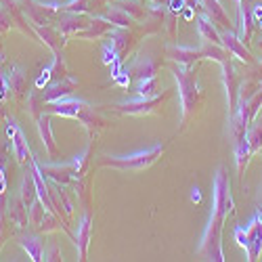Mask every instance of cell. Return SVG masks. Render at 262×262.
<instances>
[{
    "label": "cell",
    "mask_w": 262,
    "mask_h": 262,
    "mask_svg": "<svg viewBox=\"0 0 262 262\" xmlns=\"http://www.w3.org/2000/svg\"><path fill=\"white\" fill-rule=\"evenodd\" d=\"M198 32L202 36L204 42H212V45H223V38L218 34L216 26L212 24V19L204 13V15H198Z\"/></svg>",
    "instance_id": "obj_23"
},
{
    "label": "cell",
    "mask_w": 262,
    "mask_h": 262,
    "mask_svg": "<svg viewBox=\"0 0 262 262\" xmlns=\"http://www.w3.org/2000/svg\"><path fill=\"white\" fill-rule=\"evenodd\" d=\"M174 78L179 84V93H181V103H183V122L200 107L202 103V91L198 86V74L191 68H174L172 70Z\"/></svg>",
    "instance_id": "obj_3"
},
{
    "label": "cell",
    "mask_w": 262,
    "mask_h": 262,
    "mask_svg": "<svg viewBox=\"0 0 262 262\" xmlns=\"http://www.w3.org/2000/svg\"><path fill=\"white\" fill-rule=\"evenodd\" d=\"M103 19H107L109 24H114V26H118V28H130L135 24V19L130 17L126 11H122V9H118V7H112V9H107L103 15H101Z\"/></svg>",
    "instance_id": "obj_29"
},
{
    "label": "cell",
    "mask_w": 262,
    "mask_h": 262,
    "mask_svg": "<svg viewBox=\"0 0 262 262\" xmlns=\"http://www.w3.org/2000/svg\"><path fill=\"white\" fill-rule=\"evenodd\" d=\"M45 260H61V252H59V248L53 246L49 252L45 250Z\"/></svg>",
    "instance_id": "obj_38"
},
{
    "label": "cell",
    "mask_w": 262,
    "mask_h": 262,
    "mask_svg": "<svg viewBox=\"0 0 262 262\" xmlns=\"http://www.w3.org/2000/svg\"><path fill=\"white\" fill-rule=\"evenodd\" d=\"M21 200H24V204L28 206V208H32L34 204H36V195H38V191H36V181H34V172H32V168H30V172H26V177H24V181H21Z\"/></svg>",
    "instance_id": "obj_26"
},
{
    "label": "cell",
    "mask_w": 262,
    "mask_h": 262,
    "mask_svg": "<svg viewBox=\"0 0 262 262\" xmlns=\"http://www.w3.org/2000/svg\"><path fill=\"white\" fill-rule=\"evenodd\" d=\"M7 80H9V86H11V91L21 97L26 91H28V76H26V70L21 68V65H11V72L5 74Z\"/></svg>",
    "instance_id": "obj_24"
},
{
    "label": "cell",
    "mask_w": 262,
    "mask_h": 262,
    "mask_svg": "<svg viewBox=\"0 0 262 262\" xmlns=\"http://www.w3.org/2000/svg\"><path fill=\"white\" fill-rule=\"evenodd\" d=\"M258 218H260V223H262V208H258V214H256Z\"/></svg>",
    "instance_id": "obj_41"
},
{
    "label": "cell",
    "mask_w": 262,
    "mask_h": 262,
    "mask_svg": "<svg viewBox=\"0 0 262 262\" xmlns=\"http://www.w3.org/2000/svg\"><path fill=\"white\" fill-rule=\"evenodd\" d=\"M21 11L32 21V26H49L57 17V9L53 5H42L38 0H24L21 3Z\"/></svg>",
    "instance_id": "obj_6"
},
{
    "label": "cell",
    "mask_w": 262,
    "mask_h": 262,
    "mask_svg": "<svg viewBox=\"0 0 262 262\" xmlns=\"http://www.w3.org/2000/svg\"><path fill=\"white\" fill-rule=\"evenodd\" d=\"M248 147H250V156L262 149V124H256L254 128L248 130Z\"/></svg>",
    "instance_id": "obj_34"
},
{
    "label": "cell",
    "mask_w": 262,
    "mask_h": 262,
    "mask_svg": "<svg viewBox=\"0 0 262 262\" xmlns=\"http://www.w3.org/2000/svg\"><path fill=\"white\" fill-rule=\"evenodd\" d=\"M7 118V112H5V105H3V101H0V120H5Z\"/></svg>",
    "instance_id": "obj_40"
},
{
    "label": "cell",
    "mask_w": 262,
    "mask_h": 262,
    "mask_svg": "<svg viewBox=\"0 0 262 262\" xmlns=\"http://www.w3.org/2000/svg\"><path fill=\"white\" fill-rule=\"evenodd\" d=\"M0 11H3V5H0Z\"/></svg>",
    "instance_id": "obj_43"
},
{
    "label": "cell",
    "mask_w": 262,
    "mask_h": 262,
    "mask_svg": "<svg viewBox=\"0 0 262 262\" xmlns=\"http://www.w3.org/2000/svg\"><path fill=\"white\" fill-rule=\"evenodd\" d=\"M38 130H40V139H42V145L49 151L51 156L57 154V143H55V137H53V130H51V116L49 114H42L38 118Z\"/></svg>",
    "instance_id": "obj_25"
},
{
    "label": "cell",
    "mask_w": 262,
    "mask_h": 262,
    "mask_svg": "<svg viewBox=\"0 0 262 262\" xmlns=\"http://www.w3.org/2000/svg\"><path fill=\"white\" fill-rule=\"evenodd\" d=\"M114 28H116V26L109 24L107 19H103V17H93L91 24H89V28L82 30V32H78L76 36H80V38H84V40H97V38L107 36Z\"/></svg>",
    "instance_id": "obj_19"
},
{
    "label": "cell",
    "mask_w": 262,
    "mask_h": 262,
    "mask_svg": "<svg viewBox=\"0 0 262 262\" xmlns=\"http://www.w3.org/2000/svg\"><path fill=\"white\" fill-rule=\"evenodd\" d=\"M7 135L11 139V149H13V156L17 158V162H30L32 160V151H30V145L26 141V135L24 130L17 126L15 120H7Z\"/></svg>",
    "instance_id": "obj_7"
},
{
    "label": "cell",
    "mask_w": 262,
    "mask_h": 262,
    "mask_svg": "<svg viewBox=\"0 0 262 262\" xmlns=\"http://www.w3.org/2000/svg\"><path fill=\"white\" fill-rule=\"evenodd\" d=\"M130 74H133L137 80H145V78H154L158 74V63L154 59H139L135 65H133V70H130Z\"/></svg>",
    "instance_id": "obj_27"
},
{
    "label": "cell",
    "mask_w": 262,
    "mask_h": 262,
    "mask_svg": "<svg viewBox=\"0 0 262 262\" xmlns=\"http://www.w3.org/2000/svg\"><path fill=\"white\" fill-rule=\"evenodd\" d=\"M57 225H59V223H57V218L51 214V210H47V214L42 216V221H40V225H38V227H40L42 231H55V229H57Z\"/></svg>",
    "instance_id": "obj_35"
},
{
    "label": "cell",
    "mask_w": 262,
    "mask_h": 262,
    "mask_svg": "<svg viewBox=\"0 0 262 262\" xmlns=\"http://www.w3.org/2000/svg\"><path fill=\"white\" fill-rule=\"evenodd\" d=\"M212 198H214V204H212L214 208H212V214H210L208 229L204 233V242L200 246V254L204 258H208V260L223 262L225 256H223V248H221V231H223V225H225L227 212L233 210L229 174L225 172V168H218V172H216Z\"/></svg>",
    "instance_id": "obj_1"
},
{
    "label": "cell",
    "mask_w": 262,
    "mask_h": 262,
    "mask_svg": "<svg viewBox=\"0 0 262 262\" xmlns=\"http://www.w3.org/2000/svg\"><path fill=\"white\" fill-rule=\"evenodd\" d=\"M89 24H91V19H86L84 13H70L65 19L59 21L57 30L61 34H65V36H70V34H78V32L86 30V28H89Z\"/></svg>",
    "instance_id": "obj_18"
},
{
    "label": "cell",
    "mask_w": 262,
    "mask_h": 262,
    "mask_svg": "<svg viewBox=\"0 0 262 262\" xmlns=\"http://www.w3.org/2000/svg\"><path fill=\"white\" fill-rule=\"evenodd\" d=\"M107 38L112 40V47H114V51H116V55L120 57V59H124L126 55H128V51L133 49V45H135V38H133V34L128 32V28H114L112 32L107 34Z\"/></svg>",
    "instance_id": "obj_13"
},
{
    "label": "cell",
    "mask_w": 262,
    "mask_h": 262,
    "mask_svg": "<svg viewBox=\"0 0 262 262\" xmlns=\"http://www.w3.org/2000/svg\"><path fill=\"white\" fill-rule=\"evenodd\" d=\"M202 9L212 19L214 26L223 28V30H231V21H229V17L225 13V7L218 3V0H202Z\"/></svg>",
    "instance_id": "obj_15"
},
{
    "label": "cell",
    "mask_w": 262,
    "mask_h": 262,
    "mask_svg": "<svg viewBox=\"0 0 262 262\" xmlns=\"http://www.w3.org/2000/svg\"><path fill=\"white\" fill-rule=\"evenodd\" d=\"M91 216L86 214L82 221H80V225H78V233H76V248H78V256H80V260H84L86 258V250H89V244H91Z\"/></svg>",
    "instance_id": "obj_21"
},
{
    "label": "cell",
    "mask_w": 262,
    "mask_h": 262,
    "mask_svg": "<svg viewBox=\"0 0 262 262\" xmlns=\"http://www.w3.org/2000/svg\"><path fill=\"white\" fill-rule=\"evenodd\" d=\"M80 122L86 126V128H89V133L93 135L95 133V130H99V128H103L105 126V122H103V118L95 112V107H91L89 103H86L84 105V109H82V112H80Z\"/></svg>",
    "instance_id": "obj_28"
},
{
    "label": "cell",
    "mask_w": 262,
    "mask_h": 262,
    "mask_svg": "<svg viewBox=\"0 0 262 262\" xmlns=\"http://www.w3.org/2000/svg\"><path fill=\"white\" fill-rule=\"evenodd\" d=\"M78 86V80L76 78H70V76H65L63 80H57V82H51L45 93H42V99H45V103H55L63 97H68L74 93V89Z\"/></svg>",
    "instance_id": "obj_11"
},
{
    "label": "cell",
    "mask_w": 262,
    "mask_h": 262,
    "mask_svg": "<svg viewBox=\"0 0 262 262\" xmlns=\"http://www.w3.org/2000/svg\"><path fill=\"white\" fill-rule=\"evenodd\" d=\"M254 24L262 26V5H256L254 7Z\"/></svg>",
    "instance_id": "obj_39"
},
{
    "label": "cell",
    "mask_w": 262,
    "mask_h": 262,
    "mask_svg": "<svg viewBox=\"0 0 262 262\" xmlns=\"http://www.w3.org/2000/svg\"><path fill=\"white\" fill-rule=\"evenodd\" d=\"M116 59H120L118 55H116V51H114V47L112 45H103V63H107V65H112Z\"/></svg>",
    "instance_id": "obj_36"
},
{
    "label": "cell",
    "mask_w": 262,
    "mask_h": 262,
    "mask_svg": "<svg viewBox=\"0 0 262 262\" xmlns=\"http://www.w3.org/2000/svg\"><path fill=\"white\" fill-rule=\"evenodd\" d=\"M137 93L141 97H158V80L156 76L154 78H145V80H139L137 82Z\"/></svg>",
    "instance_id": "obj_33"
},
{
    "label": "cell",
    "mask_w": 262,
    "mask_h": 262,
    "mask_svg": "<svg viewBox=\"0 0 262 262\" xmlns=\"http://www.w3.org/2000/svg\"><path fill=\"white\" fill-rule=\"evenodd\" d=\"M7 216H9V221L15 223L17 227H26L28 225V221H30V208L24 204L21 195L11 198V202L7 204Z\"/></svg>",
    "instance_id": "obj_17"
},
{
    "label": "cell",
    "mask_w": 262,
    "mask_h": 262,
    "mask_svg": "<svg viewBox=\"0 0 262 262\" xmlns=\"http://www.w3.org/2000/svg\"><path fill=\"white\" fill-rule=\"evenodd\" d=\"M51 105V109H49V114H57V116H68V118H78L80 116V112L84 109V105H86V101H82V99H74V97H63V99H59V101H55V103H49Z\"/></svg>",
    "instance_id": "obj_12"
},
{
    "label": "cell",
    "mask_w": 262,
    "mask_h": 262,
    "mask_svg": "<svg viewBox=\"0 0 262 262\" xmlns=\"http://www.w3.org/2000/svg\"><path fill=\"white\" fill-rule=\"evenodd\" d=\"M34 30H36L38 38H42V42H45V45H47L53 53H57V51L63 49V45H65V34H61L57 28H53V26H34Z\"/></svg>",
    "instance_id": "obj_16"
},
{
    "label": "cell",
    "mask_w": 262,
    "mask_h": 262,
    "mask_svg": "<svg viewBox=\"0 0 262 262\" xmlns=\"http://www.w3.org/2000/svg\"><path fill=\"white\" fill-rule=\"evenodd\" d=\"M19 246L28 252V256L34 262L45 260V244H42L40 237H36V235H21L19 237Z\"/></svg>",
    "instance_id": "obj_22"
},
{
    "label": "cell",
    "mask_w": 262,
    "mask_h": 262,
    "mask_svg": "<svg viewBox=\"0 0 262 262\" xmlns=\"http://www.w3.org/2000/svg\"><path fill=\"white\" fill-rule=\"evenodd\" d=\"M168 57L172 61H179L183 68H193L195 61L204 59L202 49H191V47H168Z\"/></svg>",
    "instance_id": "obj_14"
},
{
    "label": "cell",
    "mask_w": 262,
    "mask_h": 262,
    "mask_svg": "<svg viewBox=\"0 0 262 262\" xmlns=\"http://www.w3.org/2000/svg\"><path fill=\"white\" fill-rule=\"evenodd\" d=\"M235 3H237V5H242V3H244V0H235Z\"/></svg>",
    "instance_id": "obj_42"
},
{
    "label": "cell",
    "mask_w": 262,
    "mask_h": 262,
    "mask_svg": "<svg viewBox=\"0 0 262 262\" xmlns=\"http://www.w3.org/2000/svg\"><path fill=\"white\" fill-rule=\"evenodd\" d=\"M105 3V0H72L70 5L61 7L59 11L61 13H91L93 9L101 7Z\"/></svg>",
    "instance_id": "obj_30"
},
{
    "label": "cell",
    "mask_w": 262,
    "mask_h": 262,
    "mask_svg": "<svg viewBox=\"0 0 262 262\" xmlns=\"http://www.w3.org/2000/svg\"><path fill=\"white\" fill-rule=\"evenodd\" d=\"M166 99V95H158V97H141L139 99H128L124 103H116L112 105V109L120 116H145V114H151L156 112V107Z\"/></svg>",
    "instance_id": "obj_5"
},
{
    "label": "cell",
    "mask_w": 262,
    "mask_h": 262,
    "mask_svg": "<svg viewBox=\"0 0 262 262\" xmlns=\"http://www.w3.org/2000/svg\"><path fill=\"white\" fill-rule=\"evenodd\" d=\"M221 38H223V47H225L233 57H237L239 61H244V63H248V65H256V59H254L252 53L246 49V42H242V38H239L235 32L223 30Z\"/></svg>",
    "instance_id": "obj_8"
},
{
    "label": "cell",
    "mask_w": 262,
    "mask_h": 262,
    "mask_svg": "<svg viewBox=\"0 0 262 262\" xmlns=\"http://www.w3.org/2000/svg\"><path fill=\"white\" fill-rule=\"evenodd\" d=\"M223 65V78H225V86H227V95H229V116H233L237 112V103H239V76L235 74V68L231 59L221 63Z\"/></svg>",
    "instance_id": "obj_9"
},
{
    "label": "cell",
    "mask_w": 262,
    "mask_h": 262,
    "mask_svg": "<svg viewBox=\"0 0 262 262\" xmlns=\"http://www.w3.org/2000/svg\"><path fill=\"white\" fill-rule=\"evenodd\" d=\"M9 91H11V86H9L7 76H5V74H0V101H5V99H7Z\"/></svg>",
    "instance_id": "obj_37"
},
{
    "label": "cell",
    "mask_w": 262,
    "mask_h": 262,
    "mask_svg": "<svg viewBox=\"0 0 262 262\" xmlns=\"http://www.w3.org/2000/svg\"><path fill=\"white\" fill-rule=\"evenodd\" d=\"M235 237H237V242L242 248L248 250V256L250 260H256L262 252V223H260V218H252V223L250 227L244 231V229H235Z\"/></svg>",
    "instance_id": "obj_4"
},
{
    "label": "cell",
    "mask_w": 262,
    "mask_h": 262,
    "mask_svg": "<svg viewBox=\"0 0 262 262\" xmlns=\"http://www.w3.org/2000/svg\"><path fill=\"white\" fill-rule=\"evenodd\" d=\"M40 91V89H38ZM38 91H34V93H30L28 95V112L38 120L42 114H45V99H42V95L38 93Z\"/></svg>",
    "instance_id": "obj_32"
},
{
    "label": "cell",
    "mask_w": 262,
    "mask_h": 262,
    "mask_svg": "<svg viewBox=\"0 0 262 262\" xmlns=\"http://www.w3.org/2000/svg\"><path fill=\"white\" fill-rule=\"evenodd\" d=\"M68 76V65H65V57L61 51L55 53V61L49 65V68L42 72V76L36 80V89H42V86H49L51 82H57V80H63Z\"/></svg>",
    "instance_id": "obj_10"
},
{
    "label": "cell",
    "mask_w": 262,
    "mask_h": 262,
    "mask_svg": "<svg viewBox=\"0 0 262 262\" xmlns=\"http://www.w3.org/2000/svg\"><path fill=\"white\" fill-rule=\"evenodd\" d=\"M114 7L126 11L133 19H143L147 15V11H145L141 0H114Z\"/></svg>",
    "instance_id": "obj_31"
},
{
    "label": "cell",
    "mask_w": 262,
    "mask_h": 262,
    "mask_svg": "<svg viewBox=\"0 0 262 262\" xmlns=\"http://www.w3.org/2000/svg\"><path fill=\"white\" fill-rule=\"evenodd\" d=\"M242 9H239V38H242V42H250L252 38V32H254V9L248 5L242 3L239 5Z\"/></svg>",
    "instance_id": "obj_20"
},
{
    "label": "cell",
    "mask_w": 262,
    "mask_h": 262,
    "mask_svg": "<svg viewBox=\"0 0 262 262\" xmlns=\"http://www.w3.org/2000/svg\"><path fill=\"white\" fill-rule=\"evenodd\" d=\"M164 151V145H154L145 151H137L133 156H101L99 158V166L105 168H116V170H124V172H139L145 170L154 164Z\"/></svg>",
    "instance_id": "obj_2"
}]
</instances>
